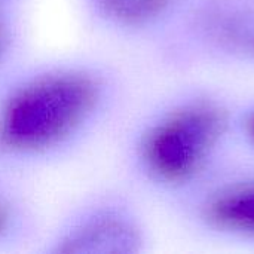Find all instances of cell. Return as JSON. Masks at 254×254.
Here are the masks:
<instances>
[{"mask_svg": "<svg viewBox=\"0 0 254 254\" xmlns=\"http://www.w3.org/2000/svg\"><path fill=\"white\" fill-rule=\"evenodd\" d=\"M208 219L219 229L254 235V182L235 186L213 199Z\"/></svg>", "mask_w": 254, "mask_h": 254, "instance_id": "cell-6", "label": "cell"}, {"mask_svg": "<svg viewBox=\"0 0 254 254\" xmlns=\"http://www.w3.org/2000/svg\"><path fill=\"white\" fill-rule=\"evenodd\" d=\"M249 132H250V137L253 138L254 141V115L253 118L250 119V124H249Z\"/></svg>", "mask_w": 254, "mask_h": 254, "instance_id": "cell-9", "label": "cell"}, {"mask_svg": "<svg viewBox=\"0 0 254 254\" xmlns=\"http://www.w3.org/2000/svg\"><path fill=\"white\" fill-rule=\"evenodd\" d=\"M118 100V74L100 57L24 60L0 82V170L71 158L101 134Z\"/></svg>", "mask_w": 254, "mask_h": 254, "instance_id": "cell-1", "label": "cell"}, {"mask_svg": "<svg viewBox=\"0 0 254 254\" xmlns=\"http://www.w3.org/2000/svg\"><path fill=\"white\" fill-rule=\"evenodd\" d=\"M146 243L144 225L132 204L116 190L95 189L40 232L33 253L138 254Z\"/></svg>", "mask_w": 254, "mask_h": 254, "instance_id": "cell-3", "label": "cell"}, {"mask_svg": "<svg viewBox=\"0 0 254 254\" xmlns=\"http://www.w3.org/2000/svg\"><path fill=\"white\" fill-rule=\"evenodd\" d=\"M25 28L18 6L0 4V82L24 61Z\"/></svg>", "mask_w": 254, "mask_h": 254, "instance_id": "cell-7", "label": "cell"}, {"mask_svg": "<svg viewBox=\"0 0 254 254\" xmlns=\"http://www.w3.org/2000/svg\"><path fill=\"white\" fill-rule=\"evenodd\" d=\"M85 19L100 33L131 36L156 25L176 0H77Z\"/></svg>", "mask_w": 254, "mask_h": 254, "instance_id": "cell-4", "label": "cell"}, {"mask_svg": "<svg viewBox=\"0 0 254 254\" xmlns=\"http://www.w3.org/2000/svg\"><path fill=\"white\" fill-rule=\"evenodd\" d=\"M22 0H0V4H6V6H21Z\"/></svg>", "mask_w": 254, "mask_h": 254, "instance_id": "cell-8", "label": "cell"}, {"mask_svg": "<svg viewBox=\"0 0 254 254\" xmlns=\"http://www.w3.org/2000/svg\"><path fill=\"white\" fill-rule=\"evenodd\" d=\"M225 112L213 103H188L150 119L131 147L138 173L158 186L188 182L207 161L226 129Z\"/></svg>", "mask_w": 254, "mask_h": 254, "instance_id": "cell-2", "label": "cell"}, {"mask_svg": "<svg viewBox=\"0 0 254 254\" xmlns=\"http://www.w3.org/2000/svg\"><path fill=\"white\" fill-rule=\"evenodd\" d=\"M40 232L31 201L0 170V254L33 247Z\"/></svg>", "mask_w": 254, "mask_h": 254, "instance_id": "cell-5", "label": "cell"}]
</instances>
